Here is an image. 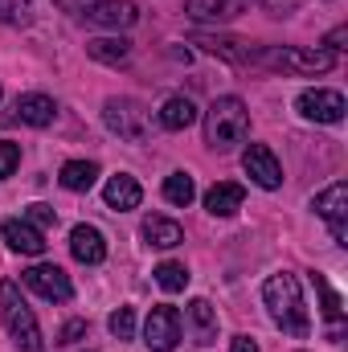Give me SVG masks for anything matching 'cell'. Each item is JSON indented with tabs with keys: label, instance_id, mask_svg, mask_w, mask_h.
I'll return each instance as SVG.
<instances>
[{
	"label": "cell",
	"instance_id": "6da1fadb",
	"mask_svg": "<svg viewBox=\"0 0 348 352\" xmlns=\"http://www.w3.org/2000/svg\"><path fill=\"white\" fill-rule=\"evenodd\" d=\"M262 303H266V311H270V320L283 328V332H291V336H307V328H312V320H307V307H303V291H299V278L295 274H270L266 283H262Z\"/></svg>",
	"mask_w": 348,
	"mask_h": 352
},
{
	"label": "cell",
	"instance_id": "7a4b0ae2",
	"mask_svg": "<svg viewBox=\"0 0 348 352\" xmlns=\"http://www.w3.org/2000/svg\"><path fill=\"white\" fill-rule=\"evenodd\" d=\"M246 131H250V111H246L242 98L226 94L205 111V144L213 152H230L234 144L246 140Z\"/></svg>",
	"mask_w": 348,
	"mask_h": 352
},
{
	"label": "cell",
	"instance_id": "3957f363",
	"mask_svg": "<svg viewBox=\"0 0 348 352\" xmlns=\"http://www.w3.org/2000/svg\"><path fill=\"white\" fill-rule=\"evenodd\" d=\"M0 320H4L8 336L17 340V349H21V352H45V349H41V328H37V320H33L29 303L21 299V287H17L12 278H4V283H0Z\"/></svg>",
	"mask_w": 348,
	"mask_h": 352
},
{
	"label": "cell",
	"instance_id": "277c9868",
	"mask_svg": "<svg viewBox=\"0 0 348 352\" xmlns=\"http://www.w3.org/2000/svg\"><path fill=\"white\" fill-rule=\"evenodd\" d=\"M254 62L283 74H328L336 66V54L332 50H266V54H254Z\"/></svg>",
	"mask_w": 348,
	"mask_h": 352
},
{
	"label": "cell",
	"instance_id": "5b68a950",
	"mask_svg": "<svg viewBox=\"0 0 348 352\" xmlns=\"http://www.w3.org/2000/svg\"><path fill=\"white\" fill-rule=\"evenodd\" d=\"M102 123H107L119 140H131V144H144V140H148V111H144L135 98H107Z\"/></svg>",
	"mask_w": 348,
	"mask_h": 352
},
{
	"label": "cell",
	"instance_id": "8992f818",
	"mask_svg": "<svg viewBox=\"0 0 348 352\" xmlns=\"http://www.w3.org/2000/svg\"><path fill=\"white\" fill-rule=\"evenodd\" d=\"M21 283H25L29 291H37L41 299H50V303H66V299L74 295V287H70V274H66L62 266H54V263L29 266V270L21 274Z\"/></svg>",
	"mask_w": 348,
	"mask_h": 352
},
{
	"label": "cell",
	"instance_id": "52a82bcc",
	"mask_svg": "<svg viewBox=\"0 0 348 352\" xmlns=\"http://www.w3.org/2000/svg\"><path fill=\"white\" fill-rule=\"evenodd\" d=\"M312 209L332 226V238H336L340 246H348V230H345V221H348V184L345 180H336V184H328L324 192H316Z\"/></svg>",
	"mask_w": 348,
	"mask_h": 352
},
{
	"label": "cell",
	"instance_id": "ba28073f",
	"mask_svg": "<svg viewBox=\"0 0 348 352\" xmlns=\"http://www.w3.org/2000/svg\"><path fill=\"white\" fill-rule=\"evenodd\" d=\"M176 340H180V316H176V307H168V303L152 307V316L144 324V344L152 352H173Z\"/></svg>",
	"mask_w": 348,
	"mask_h": 352
},
{
	"label": "cell",
	"instance_id": "9c48e42d",
	"mask_svg": "<svg viewBox=\"0 0 348 352\" xmlns=\"http://www.w3.org/2000/svg\"><path fill=\"white\" fill-rule=\"evenodd\" d=\"M295 107H299L303 119H316V123H340L348 111L340 90H303L295 98Z\"/></svg>",
	"mask_w": 348,
	"mask_h": 352
},
{
	"label": "cell",
	"instance_id": "30bf717a",
	"mask_svg": "<svg viewBox=\"0 0 348 352\" xmlns=\"http://www.w3.org/2000/svg\"><path fill=\"white\" fill-rule=\"evenodd\" d=\"M193 45H201L205 54H213V58H221V62H234V66H246V62H254V54H259L250 41L226 37V33H197Z\"/></svg>",
	"mask_w": 348,
	"mask_h": 352
},
{
	"label": "cell",
	"instance_id": "8fae6325",
	"mask_svg": "<svg viewBox=\"0 0 348 352\" xmlns=\"http://www.w3.org/2000/svg\"><path fill=\"white\" fill-rule=\"evenodd\" d=\"M242 168H246V176H250L259 188H279V184H283V168H279V160H274V152H270L266 144H250V148H246Z\"/></svg>",
	"mask_w": 348,
	"mask_h": 352
},
{
	"label": "cell",
	"instance_id": "7c38bea8",
	"mask_svg": "<svg viewBox=\"0 0 348 352\" xmlns=\"http://www.w3.org/2000/svg\"><path fill=\"white\" fill-rule=\"evenodd\" d=\"M90 25H102V29H131L140 21V8L135 0H98L87 8Z\"/></svg>",
	"mask_w": 348,
	"mask_h": 352
},
{
	"label": "cell",
	"instance_id": "4fadbf2b",
	"mask_svg": "<svg viewBox=\"0 0 348 352\" xmlns=\"http://www.w3.org/2000/svg\"><path fill=\"white\" fill-rule=\"evenodd\" d=\"M0 234H4V242H8V250H17V254H45L41 230H33L25 217H8V221L0 226Z\"/></svg>",
	"mask_w": 348,
	"mask_h": 352
},
{
	"label": "cell",
	"instance_id": "5bb4252c",
	"mask_svg": "<svg viewBox=\"0 0 348 352\" xmlns=\"http://www.w3.org/2000/svg\"><path fill=\"white\" fill-rule=\"evenodd\" d=\"M102 201L115 209V213H127V209H140V201H144V188H140V180L127 173L111 176L107 180V188H102Z\"/></svg>",
	"mask_w": 348,
	"mask_h": 352
},
{
	"label": "cell",
	"instance_id": "9a60e30c",
	"mask_svg": "<svg viewBox=\"0 0 348 352\" xmlns=\"http://www.w3.org/2000/svg\"><path fill=\"white\" fill-rule=\"evenodd\" d=\"M70 254L87 266H98L107 258V238H102L94 226H74V230H70Z\"/></svg>",
	"mask_w": 348,
	"mask_h": 352
},
{
	"label": "cell",
	"instance_id": "2e32d148",
	"mask_svg": "<svg viewBox=\"0 0 348 352\" xmlns=\"http://www.w3.org/2000/svg\"><path fill=\"white\" fill-rule=\"evenodd\" d=\"M250 8V0H184V12L193 21H234Z\"/></svg>",
	"mask_w": 348,
	"mask_h": 352
},
{
	"label": "cell",
	"instance_id": "e0dca14e",
	"mask_svg": "<svg viewBox=\"0 0 348 352\" xmlns=\"http://www.w3.org/2000/svg\"><path fill=\"white\" fill-rule=\"evenodd\" d=\"M242 201H246V188L234 184V180H221V184H213V188L205 192V209H209L213 217H234V213L242 209Z\"/></svg>",
	"mask_w": 348,
	"mask_h": 352
},
{
	"label": "cell",
	"instance_id": "ac0fdd59",
	"mask_svg": "<svg viewBox=\"0 0 348 352\" xmlns=\"http://www.w3.org/2000/svg\"><path fill=\"white\" fill-rule=\"evenodd\" d=\"M54 115H58V107H54L50 94H21L17 98V119L29 123V127H50Z\"/></svg>",
	"mask_w": 348,
	"mask_h": 352
},
{
	"label": "cell",
	"instance_id": "d6986e66",
	"mask_svg": "<svg viewBox=\"0 0 348 352\" xmlns=\"http://www.w3.org/2000/svg\"><path fill=\"white\" fill-rule=\"evenodd\" d=\"M156 119H160V127H168V131H184V127L197 123V107H193V98L173 94V98H164V107L156 111Z\"/></svg>",
	"mask_w": 348,
	"mask_h": 352
},
{
	"label": "cell",
	"instance_id": "ffe728a7",
	"mask_svg": "<svg viewBox=\"0 0 348 352\" xmlns=\"http://www.w3.org/2000/svg\"><path fill=\"white\" fill-rule=\"evenodd\" d=\"M87 54L102 66H123L131 58V41L127 37H94V41H87Z\"/></svg>",
	"mask_w": 348,
	"mask_h": 352
},
{
	"label": "cell",
	"instance_id": "44dd1931",
	"mask_svg": "<svg viewBox=\"0 0 348 352\" xmlns=\"http://www.w3.org/2000/svg\"><path fill=\"white\" fill-rule=\"evenodd\" d=\"M188 324H193L197 344H213V340H217V316H213L209 299H193V303H188Z\"/></svg>",
	"mask_w": 348,
	"mask_h": 352
},
{
	"label": "cell",
	"instance_id": "7402d4cb",
	"mask_svg": "<svg viewBox=\"0 0 348 352\" xmlns=\"http://www.w3.org/2000/svg\"><path fill=\"white\" fill-rule=\"evenodd\" d=\"M62 188H70V192H87L94 188V180H98V164L94 160H70V164H62Z\"/></svg>",
	"mask_w": 348,
	"mask_h": 352
},
{
	"label": "cell",
	"instance_id": "603a6c76",
	"mask_svg": "<svg viewBox=\"0 0 348 352\" xmlns=\"http://www.w3.org/2000/svg\"><path fill=\"white\" fill-rule=\"evenodd\" d=\"M144 238H148L152 246H160V250H173V246L184 242V230H180L176 221H168V217H148V221H144Z\"/></svg>",
	"mask_w": 348,
	"mask_h": 352
},
{
	"label": "cell",
	"instance_id": "cb8c5ba5",
	"mask_svg": "<svg viewBox=\"0 0 348 352\" xmlns=\"http://www.w3.org/2000/svg\"><path fill=\"white\" fill-rule=\"evenodd\" d=\"M193 197H197V184H193V176L188 173H173L164 180V201H173V205H193Z\"/></svg>",
	"mask_w": 348,
	"mask_h": 352
},
{
	"label": "cell",
	"instance_id": "d4e9b609",
	"mask_svg": "<svg viewBox=\"0 0 348 352\" xmlns=\"http://www.w3.org/2000/svg\"><path fill=\"white\" fill-rule=\"evenodd\" d=\"M156 283H160L168 295H176V291L188 287V270H184V263H160L156 266Z\"/></svg>",
	"mask_w": 348,
	"mask_h": 352
},
{
	"label": "cell",
	"instance_id": "484cf974",
	"mask_svg": "<svg viewBox=\"0 0 348 352\" xmlns=\"http://www.w3.org/2000/svg\"><path fill=\"white\" fill-rule=\"evenodd\" d=\"M107 328H111V336H115V340H131V336H135V311H131V307L111 311Z\"/></svg>",
	"mask_w": 348,
	"mask_h": 352
},
{
	"label": "cell",
	"instance_id": "4316f807",
	"mask_svg": "<svg viewBox=\"0 0 348 352\" xmlns=\"http://www.w3.org/2000/svg\"><path fill=\"white\" fill-rule=\"evenodd\" d=\"M316 291H320V299H324V316L332 320V324H340V316H345V307H340V295L328 287V278H320L316 274Z\"/></svg>",
	"mask_w": 348,
	"mask_h": 352
},
{
	"label": "cell",
	"instance_id": "83f0119b",
	"mask_svg": "<svg viewBox=\"0 0 348 352\" xmlns=\"http://www.w3.org/2000/svg\"><path fill=\"white\" fill-rule=\"evenodd\" d=\"M0 21L4 25H29V0H0Z\"/></svg>",
	"mask_w": 348,
	"mask_h": 352
},
{
	"label": "cell",
	"instance_id": "f1b7e54d",
	"mask_svg": "<svg viewBox=\"0 0 348 352\" xmlns=\"http://www.w3.org/2000/svg\"><path fill=\"white\" fill-rule=\"evenodd\" d=\"M17 164H21V148L8 144V140H0V180H8V176L17 173Z\"/></svg>",
	"mask_w": 348,
	"mask_h": 352
},
{
	"label": "cell",
	"instance_id": "f546056e",
	"mask_svg": "<svg viewBox=\"0 0 348 352\" xmlns=\"http://www.w3.org/2000/svg\"><path fill=\"white\" fill-rule=\"evenodd\" d=\"M25 221H29L33 230H50V226L58 221V213H54L50 205H29V209H25Z\"/></svg>",
	"mask_w": 348,
	"mask_h": 352
},
{
	"label": "cell",
	"instance_id": "4dcf8cb0",
	"mask_svg": "<svg viewBox=\"0 0 348 352\" xmlns=\"http://www.w3.org/2000/svg\"><path fill=\"white\" fill-rule=\"evenodd\" d=\"M83 332H87V320H70V324L62 328V336H58V344H74V340H78Z\"/></svg>",
	"mask_w": 348,
	"mask_h": 352
},
{
	"label": "cell",
	"instance_id": "1f68e13d",
	"mask_svg": "<svg viewBox=\"0 0 348 352\" xmlns=\"http://www.w3.org/2000/svg\"><path fill=\"white\" fill-rule=\"evenodd\" d=\"M262 8H266L270 16H287V12L299 8V0H262Z\"/></svg>",
	"mask_w": 348,
	"mask_h": 352
},
{
	"label": "cell",
	"instance_id": "d6a6232c",
	"mask_svg": "<svg viewBox=\"0 0 348 352\" xmlns=\"http://www.w3.org/2000/svg\"><path fill=\"white\" fill-rule=\"evenodd\" d=\"M62 12H87L90 4H98V0H54Z\"/></svg>",
	"mask_w": 348,
	"mask_h": 352
},
{
	"label": "cell",
	"instance_id": "836d02e7",
	"mask_svg": "<svg viewBox=\"0 0 348 352\" xmlns=\"http://www.w3.org/2000/svg\"><path fill=\"white\" fill-rule=\"evenodd\" d=\"M345 37H348V29H345V25H340V29H332V33H328V37H324V45H328V50H332V54H336V50H340V45H345Z\"/></svg>",
	"mask_w": 348,
	"mask_h": 352
},
{
	"label": "cell",
	"instance_id": "e575fe53",
	"mask_svg": "<svg viewBox=\"0 0 348 352\" xmlns=\"http://www.w3.org/2000/svg\"><path fill=\"white\" fill-rule=\"evenodd\" d=\"M230 352H259V344H254L250 336H234V344H230Z\"/></svg>",
	"mask_w": 348,
	"mask_h": 352
},
{
	"label": "cell",
	"instance_id": "d590c367",
	"mask_svg": "<svg viewBox=\"0 0 348 352\" xmlns=\"http://www.w3.org/2000/svg\"><path fill=\"white\" fill-rule=\"evenodd\" d=\"M0 94H4V90H0Z\"/></svg>",
	"mask_w": 348,
	"mask_h": 352
}]
</instances>
